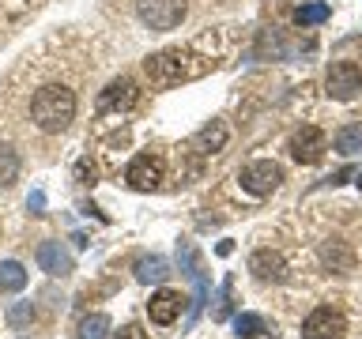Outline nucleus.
I'll return each mask as SVG.
<instances>
[{
  "label": "nucleus",
  "mask_w": 362,
  "mask_h": 339,
  "mask_svg": "<svg viewBox=\"0 0 362 339\" xmlns=\"http://www.w3.org/2000/svg\"><path fill=\"white\" fill-rule=\"evenodd\" d=\"M27 208H30L34 215H45V192H42V189H34V192H30Z\"/></svg>",
  "instance_id": "obj_25"
},
{
  "label": "nucleus",
  "mask_w": 362,
  "mask_h": 339,
  "mask_svg": "<svg viewBox=\"0 0 362 339\" xmlns=\"http://www.w3.org/2000/svg\"><path fill=\"white\" fill-rule=\"evenodd\" d=\"M321 264H325V271L347 275V271H355V253H351L347 242H339V237H328V242L321 245Z\"/></svg>",
  "instance_id": "obj_14"
},
{
  "label": "nucleus",
  "mask_w": 362,
  "mask_h": 339,
  "mask_svg": "<svg viewBox=\"0 0 362 339\" xmlns=\"http://www.w3.org/2000/svg\"><path fill=\"white\" fill-rule=\"evenodd\" d=\"M325 95L332 102H355L362 95V68L355 61H336L325 76Z\"/></svg>",
  "instance_id": "obj_3"
},
{
  "label": "nucleus",
  "mask_w": 362,
  "mask_h": 339,
  "mask_svg": "<svg viewBox=\"0 0 362 339\" xmlns=\"http://www.w3.org/2000/svg\"><path fill=\"white\" fill-rule=\"evenodd\" d=\"M328 16H332V8H328L325 0H305V4H298V11H294V23H298V27H317V23H325Z\"/></svg>",
  "instance_id": "obj_19"
},
{
  "label": "nucleus",
  "mask_w": 362,
  "mask_h": 339,
  "mask_svg": "<svg viewBox=\"0 0 362 339\" xmlns=\"http://www.w3.org/2000/svg\"><path fill=\"white\" fill-rule=\"evenodd\" d=\"M27 287V268L19 260H0V294H19Z\"/></svg>",
  "instance_id": "obj_17"
},
{
  "label": "nucleus",
  "mask_w": 362,
  "mask_h": 339,
  "mask_svg": "<svg viewBox=\"0 0 362 339\" xmlns=\"http://www.w3.org/2000/svg\"><path fill=\"white\" fill-rule=\"evenodd\" d=\"M30 121L42 132H64L76 121V95L64 83H45L30 98Z\"/></svg>",
  "instance_id": "obj_2"
},
{
  "label": "nucleus",
  "mask_w": 362,
  "mask_h": 339,
  "mask_svg": "<svg viewBox=\"0 0 362 339\" xmlns=\"http://www.w3.org/2000/svg\"><path fill=\"white\" fill-rule=\"evenodd\" d=\"M113 339H147V332L140 324H124L121 332H113Z\"/></svg>",
  "instance_id": "obj_24"
},
{
  "label": "nucleus",
  "mask_w": 362,
  "mask_h": 339,
  "mask_svg": "<svg viewBox=\"0 0 362 339\" xmlns=\"http://www.w3.org/2000/svg\"><path fill=\"white\" fill-rule=\"evenodd\" d=\"M163 181H166V162L151 151H140L129 162V170H124V185L136 192H155Z\"/></svg>",
  "instance_id": "obj_4"
},
{
  "label": "nucleus",
  "mask_w": 362,
  "mask_h": 339,
  "mask_svg": "<svg viewBox=\"0 0 362 339\" xmlns=\"http://www.w3.org/2000/svg\"><path fill=\"white\" fill-rule=\"evenodd\" d=\"M355 185H358V189H362V174H358V181H355Z\"/></svg>",
  "instance_id": "obj_28"
},
{
  "label": "nucleus",
  "mask_w": 362,
  "mask_h": 339,
  "mask_svg": "<svg viewBox=\"0 0 362 339\" xmlns=\"http://www.w3.org/2000/svg\"><path fill=\"white\" fill-rule=\"evenodd\" d=\"M249 271L260 279V282H283L287 279V260H283L276 249H257L249 256Z\"/></svg>",
  "instance_id": "obj_10"
},
{
  "label": "nucleus",
  "mask_w": 362,
  "mask_h": 339,
  "mask_svg": "<svg viewBox=\"0 0 362 339\" xmlns=\"http://www.w3.org/2000/svg\"><path fill=\"white\" fill-rule=\"evenodd\" d=\"M344 335H347V321L332 305H321L302 321V339H344Z\"/></svg>",
  "instance_id": "obj_8"
},
{
  "label": "nucleus",
  "mask_w": 362,
  "mask_h": 339,
  "mask_svg": "<svg viewBox=\"0 0 362 339\" xmlns=\"http://www.w3.org/2000/svg\"><path fill=\"white\" fill-rule=\"evenodd\" d=\"M230 313H234V275H226V279H223V287H219V294H215L211 321H215V324H223Z\"/></svg>",
  "instance_id": "obj_20"
},
{
  "label": "nucleus",
  "mask_w": 362,
  "mask_h": 339,
  "mask_svg": "<svg viewBox=\"0 0 362 339\" xmlns=\"http://www.w3.org/2000/svg\"><path fill=\"white\" fill-rule=\"evenodd\" d=\"M76 339H110V316L106 313H90L79 321Z\"/></svg>",
  "instance_id": "obj_21"
},
{
  "label": "nucleus",
  "mask_w": 362,
  "mask_h": 339,
  "mask_svg": "<svg viewBox=\"0 0 362 339\" xmlns=\"http://www.w3.org/2000/svg\"><path fill=\"white\" fill-rule=\"evenodd\" d=\"M181 309H185V298H181L177 290H155L151 302H147V316H151V324H174Z\"/></svg>",
  "instance_id": "obj_11"
},
{
  "label": "nucleus",
  "mask_w": 362,
  "mask_h": 339,
  "mask_svg": "<svg viewBox=\"0 0 362 339\" xmlns=\"http://www.w3.org/2000/svg\"><path fill=\"white\" fill-rule=\"evenodd\" d=\"M215 253H219V256H230L234 245H230V242H219V245H215Z\"/></svg>",
  "instance_id": "obj_27"
},
{
  "label": "nucleus",
  "mask_w": 362,
  "mask_h": 339,
  "mask_svg": "<svg viewBox=\"0 0 362 339\" xmlns=\"http://www.w3.org/2000/svg\"><path fill=\"white\" fill-rule=\"evenodd\" d=\"M132 271H136V282H163V279H170V260L166 256H140L132 264Z\"/></svg>",
  "instance_id": "obj_15"
},
{
  "label": "nucleus",
  "mask_w": 362,
  "mask_h": 339,
  "mask_svg": "<svg viewBox=\"0 0 362 339\" xmlns=\"http://www.w3.org/2000/svg\"><path fill=\"white\" fill-rule=\"evenodd\" d=\"M38 268L45 275H72V253L61 242H42L38 245Z\"/></svg>",
  "instance_id": "obj_12"
},
{
  "label": "nucleus",
  "mask_w": 362,
  "mask_h": 339,
  "mask_svg": "<svg viewBox=\"0 0 362 339\" xmlns=\"http://www.w3.org/2000/svg\"><path fill=\"white\" fill-rule=\"evenodd\" d=\"M208 68H211V61H204V56L189 53V49H163L144 61V76L151 79V87L166 90V87L189 83V79H200Z\"/></svg>",
  "instance_id": "obj_1"
},
{
  "label": "nucleus",
  "mask_w": 362,
  "mask_h": 339,
  "mask_svg": "<svg viewBox=\"0 0 362 339\" xmlns=\"http://www.w3.org/2000/svg\"><path fill=\"white\" fill-rule=\"evenodd\" d=\"M140 23L151 30H174L185 19V0H136Z\"/></svg>",
  "instance_id": "obj_7"
},
{
  "label": "nucleus",
  "mask_w": 362,
  "mask_h": 339,
  "mask_svg": "<svg viewBox=\"0 0 362 339\" xmlns=\"http://www.w3.org/2000/svg\"><path fill=\"white\" fill-rule=\"evenodd\" d=\"M287 151H291L294 162L317 166V162L325 158V151H328V136L317 129V124H302V129H294L291 143H287Z\"/></svg>",
  "instance_id": "obj_6"
},
{
  "label": "nucleus",
  "mask_w": 362,
  "mask_h": 339,
  "mask_svg": "<svg viewBox=\"0 0 362 339\" xmlns=\"http://www.w3.org/2000/svg\"><path fill=\"white\" fill-rule=\"evenodd\" d=\"M332 147H336L344 158L358 155V151H362V121H351V124H344V129H336Z\"/></svg>",
  "instance_id": "obj_16"
},
{
  "label": "nucleus",
  "mask_w": 362,
  "mask_h": 339,
  "mask_svg": "<svg viewBox=\"0 0 362 339\" xmlns=\"http://www.w3.org/2000/svg\"><path fill=\"white\" fill-rule=\"evenodd\" d=\"M226 140H230V129H226L223 121H211V124H204V129L189 140V151H197V155H219Z\"/></svg>",
  "instance_id": "obj_13"
},
{
  "label": "nucleus",
  "mask_w": 362,
  "mask_h": 339,
  "mask_svg": "<svg viewBox=\"0 0 362 339\" xmlns=\"http://www.w3.org/2000/svg\"><path fill=\"white\" fill-rule=\"evenodd\" d=\"M16 177H19V155L8 143H0V189L16 185Z\"/></svg>",
  "instance_id": "obj_22"
},
{
  "label": "nucleus",
  "mask_w": 362,
  "mask_h": 339,
  "mask_svg": "<svg viewBox=\"0 0 362 339\" xmlns=\"http://www.w3.org/2000/svg\"><path fill=\"white\" fill-rule=\"evenodd\" d=\"M351 174H355V170H351V166H344V170H336V174H328V177L321 181V185H344V181H347Z\"/></svg>",
  "instance_id": "obj_26"
},
{
  "label": "nucleus",
  "mask_w": 362,
  "mask_h": 339,
  "mask_svg": "<svg viewBox=\"0 0 362 339\" xmlns=\"http://www.w3.org/2000/svg\"><path fill=\"white\" fill-rule=\"evenodd\" d=\"M136 98H140V87H136V79L121 76V79H110V83L98 90L95 109H98V113H124V109L136 106Z\"/></svg>",
  "instance_id": "obj_9"
},
{
  "label": "nucleus",
  "mask_w": 362,
  "mask_h": 339,
  "mask_svg": "<svg viewBox=\"0 0 362 339\" xmlns=\"http://www.w3.org/2000/svg\"><path fill=\"white\" fill-rule=\"evenodd\" d=\"M30 321H34V305H30V302H16V305L8 309V324H11V328H27Z\"/></svg>",
  "instance_id": "obj_23"
},
{
  "label": "nucleus",
  "mask_w": 362,
  "mask_h": 339,
  "mask_svg": "<svg viewBox=\"0 0 362 339\" xmlns=\"http://www.w3.org/2000/svg\"><path fill=\"white\" fill-rule=\"evenodd\" d=\"M234 332L242 339H257V335H272L276 328H272L260 313H238L234 316Z\"/></svg>",
  "instance_id": "obj_18"
},
{
  "label": "nucleus",
  "mask_w": 362,
  "mask_h": 339,
  "mask_svg": "<svg viewBox=\"0 0 362 339\" xmlns=\"http://www.w3.org/2000/svg\"><path fill=\"white\" fill-rule=\"evenodd\" d=\"M238 181H242V189L249 196H272V192L283 185V170L272 162V158H257V162L242 166Z\"/></svg>",
  "instance_id": "obj_5"
}]
</instances>
